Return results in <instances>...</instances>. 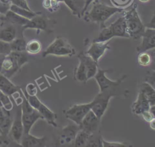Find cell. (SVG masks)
I'll list each match as a JSON object with an SVG mask.
<instances>
[{"instance_id": "cell-40", "label": "cell", "mask_w": 155, "mask_h": 147, "mask_svg": "<svg viewBox=\"0 0 155 147\" xmlns=\"http://www.w3.org/2000/svg\"><path fill=\"white\" fill-rule=\"evenodd\" d=\"M25 93L29 96H35L38 93V90L36 85L30 82L28 83L25 87Z\"/></svg>"}, {"instance_id": "cell-28", "label": "cell", "mask_w": 155, "mask_h": 147, "mask_svg": "<svg viewBox=\"0 0 155 147\" xmlns=\"http://www.w3.org/2000/svg\"><path fill=\"white\" fill-rule=\"evenodd\" d=\"M10 10L28 19H30L36 15L41 13V12H34L32 10H28L25 8H21L12 4H11L10 5Z\"/></svg>"}, {"instance_id": "cell-34", "label": "cell", "mask_w": 155, "mask_h": 147, "mask_svg": "<svg viewBox=\"0 0 155 147\" xmlns=\"http://www.w3.org/2000/svg\"><path fill=\"white\" fill-rule=\"evenodd\" d=\"M137 62L141 66H148L151 64V57L147 51L140 52L137 56Z\"/></svg>"}, {"instance_id": "cell-21", "label": "cell", "mask_w": 155, "mask_h": 147, "mask_svg": "<svg viewBox=\"0 0 155 147\" xmlns=\"http://www.w3.org/2000/svg\"><path fill=\"white\" fill-rule=\"evenodd\" d=\"M12 122L10 111L0 108V130L2 133L8 134Z\"/></svg>"}, {"instance_id": "cell-17", "label": "cell", "mask_w": 155, "mask_h": 147, "mask_svg": "<svg viewBox=\"0 0 155 147\" xmlns=\"http://www.w3.org/2000/svg\"><path fill=\"white\" fill-rule=\"evenodd\" d=\"M78 57V59H81L84 62L87 68V79L88 80L92 77H94V75L97 71V63L90 56L87 54L84 51L79 53Z\"/></svg>"}, {"instance_id": "cell-31", "label": "cell", "mask_w": 155, "mask_h": 147, "mask_svg": "<svg viewBox=\"0 0 155 147\" xmlns=\"http://www.w3.org/2000/svg\"><path fill=\"white\" fill-rule=\"evenodd\" d=\"M42 48L41 42L37 39H31L26 44L25 51L28 54H35L40 52Z\"/></svg>"}, {"instance_id": "cell-29", "label": "cell", "mask_w": 155, "mask_h": 147, "mask_svg": "<svg viewBox=\"0 0 155 147\" xmlns=\"http://www.w3.org/2000/svg\"><path fill=\"white\" fill-rule=\"evenodd\" d=\"M10 54L16 62L17 64L21 68L25 64H26L28 60V53L25 51H11Z\"/></svg>"}, {"instance_id": "cell-9", "label": "cell", "mask_w": 155, "mask_h": 147, "mask_svg": "<svg viewBox=\"0 0 155 147\" xmlns=\"http://www.w3.org/2000/svg\"><path fill=\"white\" fill-rule=\"evenodd\" d=\"M100 121L101 119L90 109L84 116L79 126L80 129L86 131L89 134H92L97 132Z\"/></svg>"}, {"instance_id": "cell-8", "label": "cell", "mask_w": 155, "mask_h": 147, "mask_svg": "<svg viewBox=\"0 0 155 147\" xmlns=\"http://www.w3.org/2000/svg\"><path fill=\"white\" fill-rule=\"evenodd\" d=\"M24 134V127L21 120V108L18 110L14 120L12 122L8 135L13 142L20 145Z\"/></svg>"}, {"instance_id": "cell-24", "label": "cell", "mask_w": 155, "mask_h": 147, "mask_svg": "<svg viewBox=\"0 0 155 147\" xmlns=\"http://www.w3.org/2000/svg\"><path fill=\"white\" fill-rule=\"evenodd\" d=\"M16 36V29L13 25H8L0 30V40L10 42Z\"/></svg>"}, {"instance_id": "cell-35", "label": "cell", "mask_w": 155, "mask_h": 147, "mask_svg": "<svg viewBox=\"0 0 155 147\" xmlns=\"http://www.w3.org/2000/svg\"><path fill=\"white\" fill-rule=\"evenodd\" d=\"M59 2L58 0H43V7L51 12L56 11L59 6Z\"/></svg>"}, {"instance_id": "cell-48", "label": "cell", "mask_w": 155, "mask_h": 147, "mask_svg": "<svg viewBox=\"0 0 155 147\" xmlns=\"http://www.w3.org/2000/svg\"><path fill=\"white\" fill-rule=\"evenodd\" d=\"M82 1H85V0H82Z\"/></svg>"}, {"instance_id": "cell-6", "label": "cell", "mask_w": 155, "mask_h": 147, "mask_svg": "<svg viewBox=\"0 0 155 147\" xmlns=\"http://www.w3.org/2000/svg\"><path fill=\"white\" fill-rule=\"evenodd\" d=\"M90 109V102L83 104H75L66 110L64 114L67 119L79 125L84 116Z\"/></svg>"}, {"instance_id": "cell-11", "label": "cell", "mask_w": 155, "mask_h": 147, "mask_svg": "<svg viewBox=\"0 0 155 147\" xmlns=\"http://www.w3.org/2000/svg\"><path fill=\"white\" fill-rule=\"evenodd\" d=\"M109 42L110 41L106 42H93L85 53L90 56L96 62L98 63V60L103 56L105 51L110 48Z\"/></svg>"}, {"instance_id": "cell-19", "label": "cell", "mask_w": 155, "mask_h": 147, "mask_svg": "<svg viewBox=\"0 0 155 147\" xmlns=\"http://www.w3.org/2000/svg\"><path fill=\"white\" fill-rule=\"evenodd\" d=\"M36 109L41 114L43 119L45 120L49 125L54 127L58 126V124L56 123L58 119L57 114L51 110L42 102L39 103Z\"/></svg>"}, {"instance_id": "cell-10", "label": "cell", "mask_w": 155, "mask_h": 147, "mask_svg": "<svg viewBox=\"0 0 155 147\" xmlns=\"http://www.w3.org/2000/svg\"><path fill=\"white\" fill-rule=\"evenodd\" d=\"M142 42L136 48L137 52L147 51L155 47V29L145 28L142 36Z\"/></svg>"}, {"instance_id": "cell-3", "label": "cell", "mask_w": 155, "mask_h": 147, "mask_svg": "<svg viewBox=\"0 0 155 147\" xmlns=\"http://www.w3.org/2000/svg\"><path fill=\"white\" fill-rule=\"evenodd\" d=\"M76 54L74 48L70 44L68 41L61 36H58L47 47L42 53V56L54 55L58 56L71 57Z\"/></svg>"}, {"instance_id": "cell-27", "label": "cell", "mask_w": 155, "mask_h": 147, "mask_svg": "<svg viewBox=\"0 0 155 147\" xmlns=\"http://www.w3.org/2000/svg\"><path fill=\"white\" fill-rule=\"evenodd\" d=\"M90 135L86 131L80 129L76 134L73 145L76 147H82L85 146L87 142L89 139Z\"/></svg>"}, {"instance_id": "cell-4", "label": "cell", "mask_w": 155, "mask_h": 147, "mask_svg": "<svg viewBox=\"0 0 155 147\" xmlns=\"http://www.w3.org/2000/svg\"><path fill=\"white\" fill-rule=\"evenodd\" d=\"M21 91L23 96V101L21 107V120L24 127V134H27L30 132L36 122L38 119H43V117L36 109L29 104L22 90Z\"/></svg>"}, {"instance_id": "cell-16", "label": "cell", "mask_w": 155, "mask_h": 147, "mask_svg": "<svg viewBox=\"0 0 155 147\" xmlns=\"http://www.w3.org/2000/svg\"><path fill=\"white\" fill-rule=\"evenodd\" d=\"M150 107L151 105L149 101L145 95L139 91L137 99L133 103L131 106V110L133 113L137 116H139L143 112L149 110Z\"/></svg>"}, {"instance_id": "cell-45", "label": "cell", "mask_w": 155, "mask_h": 147, "mask_svg": "<svg viewBox=\"0 0 155 147\" xmlns=\"http://www.w3.org/2000/svg\"><path fill=\"white\" fill-rule=\"evenodd\" d=\"M94 1L96 0H85V3H84V8L82 10V16H83L84 15V13L87 11V8L89 6V5L94 2Z\"/></svg>"}, {"instance_id": "cell-33", "label": "cell", "mask_w": 155, "mask_h": 147, "mask_svg": "<svg viewBox=\"0 0 155 147\" xmlns=\"http://www.w3.org/2000/svg\"><path fill=\"white\" fill-rule=\"evenodd\" d=\"M95 133V132H94ZM94 133L90 134L89 139L87 142L85 146H94L102 147V137L100 135H94Z\"/></svg>"}, {"instance_id": "cell-36", "label": "cell", "mask_w": 155, "mask_h": 147, "mask_svg": "<svg viewBox=\"0 0 155 147\" xmlns=\"http://www.w3.org/2000/svg\"><path fill=\"white\" fill-rule=\"evenodd\" d=\"M11 52L10 43L0 40V55L6 56Z\"/></svg>"}, {"instance_id": "cell-22", "label": "cell", "mask_w": 155, "mask_h": 147, "mask_svg": "<svg viewBox=\"0 0 155 147\" xmlns=\"http://www.w3.org/2000/svg\"><path fill=\"white\" fill-rule=\"evenodd\" d=\"M65 5L71 11L72 13L81 18L82 16V10L84 7L85 1L82 0H63Z\"/></svg>"}, {"instance_id": "cell-20", "label": "cell", "mask_w": 155, "mask_h": 147, "mask_svg": "<svg viewBox=\"0 0 155 147\" xmlns=\"http://www.w3.org/2000/svg\"><path fill=\"white\" fill-rule=\"evenodd\" d=\"M20 87L10 81L8 77L0 73V90L5 94L12 96L14 93L19 91Z\"/></svg>"}, {"instance_id": "cell-7", "label": "cell", "mask_w": 155, "mask_h": 147, "mask_svg": "<svg viewBox=\"0 0 155 147\" xmlns=\"http://www.w3.org/2000/svg\"><path fill=\"white\" fill-rule=\"evenodd\" d=\"M108 71V70H101L98 68L97 73L94 76V79H96L97 83L99 85L100 92L110 89L113 87H118L127 77L126 75H124L117 80H111L105 76V73Z\"/></svg>"}, {"instance_id": "cell-37", "label": "cell", "mask_w": 155, "mask_h": 147, "mask_svg": "<svg viewBox=\"0 0 155 147\" xmlns=\"http://www.w3.org/2000/svg\"><path fill=\"white\" fill-rule=\"evenodd\" d=\"M110 1L114 7L125 9L132 2L133 0H110Z\"/></svg>"}, {"instance_id": "cell-30", "label": "cell", "mask_w": 155, "mask_h": 147, "mask_svg": "<svg viewBox=\"0 0 155 147\" xmlns=\"http://www.w3.org/2000/svg\"><path fill=\"white\" fill-rule=\"evenodd\" d=\"M27 42L24 38H15L10 42L11 51H25Z\"/></svg>"}, {"instance_id": "cell-38", "label": "cell", "mask_w": 155, "mask_h": 147, "mask_svg": "<svg viewBox=\"0 0 155 147\" xmlns=\"http://www.w3.org/2000/svg\"><path fill=\"white\" fill-rule=\"evenodd\" d=\"M131 145L127 143L121 142H110L102 139V146L104 147H127Z\"/></svg>"}, {"instance_id": "cell-32", "label": "cell", "mask_w": 155, "mask_h": 147, "mask_svg": "<svg viewBox=\"0 0 155 147\" xmlns=\"http://www.w3.org/2000/svg\"><path fill=\"white\" fill-rule=\"evenodd\" d=\"M0 108L7 111H11L13 108V103L9 96L0 90Z\"/></svg>"}, {"instance_id": "cell-41", "label": "cell", "mask_w": 155, "mask_h": 147, "mask_svg": "<svg viewBox=\"0 0 155 147\" xmlns=\"http://www.w3.org/2000/svg\"><path fill=\"white\" fill-rule=\"evenodd\" d=\"M11 139L7 134L0 133V147L8 146L10 145Z\"/></svg>"}, {"instance_id": "cell-5", "label": "cell", "mask_w": 155, "mask_h": 147, "mask_svg": "<svg viewBox=\"0 0 155 147\" xmlns=\"http://www.w3.org/2000/svg\"><path fill=\"white\" fill-rule=\"evenodd\" d=\"M113 94L110 91V89L98 93L92 102H91V110L96 116L101 119L104 114L109 103V100Z\"/></svg>"}, {"instance_id": "cell-1", "label": "cell", "mask_w": 155, "mask_h": 147, "mask_svg": "<svg viewBox=\"0 0 155 147\" xmlns=\"http://www.w3.org/2000/svg\"><path fill=\"white\" fill-rule=\"evenodd\" d=\"M93 5L88 12L84 13V19L87 22H95L101 25V28L105 26V22L116 13L122 12L124 8L110 6L103 2L94 1Z\"/></svg>"}, {"instance_id": "cell-25", "label": "cell", "mask_w": 155, "mask_h": 147, "mask_svg": "<svg viewBox=\"0 0 155 147\" xmlns=\"http://www.w3.org/2000/svg\"><path fill=\"white\" fill-rule=\"evenodd\" d=\"M140 91L145 95L149 101L151 106L154 105L155 101V90L154 87L147 82L141 84Z\"/></svg>"}, {"instance_id": "cell-47", "label": "cell", "mask_w": 155, "mask_h": 147, "mask_svg": "<svg viewBox=\"0 0 155 147\" xmlns=\"http://www.w3.org/2000/svg\"><path fill=\"white\" fill-rule=\"evenodd\" d=\"M140 2H148V1H149L150 0H139Z\"/></svg>"}, {"instance_id": "cell-2", "label": "cell", "mask_w": 155, "mask_h": 147, "mask_svg": "<svg viewBox=\"0 0 155 147\" xmlns=\"http://www.w3.org/2000/svg\"><path fill=\"white\" fill-rule=\"evenodd\" d=\"M122 16L125 18L127 30L130 38L134 39L141 38L145 27L137 11V4H134L130 10L125 11Z\"/></svg>"}, {"instance_id": "cell-15", "label": "cell", "mask_w": 155, "mask_h": 147, "mask_svg": "<svg viewBox=\"0 0 155 147\" xmlns=\"http://www.w3.org/2000/svg\"><path fill=\"white\" fill-rule=\"evenodd\" d=\"M113 37H124L130 38L127 33L125 18L123 16L118 18L108 26Z\"/></svg>"}, {"instance_id": "cell-13", "label": "cell", "mask_w": 155, "mask_h": 147, "mask_svg": "<svg viewBox=\"0 0 155 147\" xmlns=\"http://www.w3.org/2000/svg\"><path fill=\"white\" fill-rule=\"evenodd\" d=\"M19 67L16 62L10 54L4 56L1 64L0 73L3 74L6 77L10 78L15 74L19 70Z\"/></svg>"}, {"instance_id": "cell-43", "label": "cell", "mask_w": 155, "mask_h": 147, "mask_svg": "<svg viewBox=\"0 0 155 147\" xmlns=\"http://www.w3.org/2000/svg\"><path fill=\"white\" fill-rule=\"evenodd\" d=\"M146 82L151 85L154 87V70H153L152 71H148V74H147V79Z\"/></svg>"}, {"instance_id": "cell-18", "label": "cell", "mask_w": 155, "mask_h": 147, "mask_svg": "<svg viewBox=\"0 0 155 147\" xmlns=\"http://www.w3.org/2000/svg\"><path fill=\"white\" fill-rule=\"evenodd\" d=\"M47 139L45 137H37L29 133L24 134L20 145L24 147L45 146Z\"/></svg>"}, {"instance_id": "cell-12", "label": "cell", "mask_w": 155, "mask_h": 147, "mask_svg": "<svg viewBox=\"0 0 155 147\" xmlns=\"http://www.w3.org/2000/svg\"><path fill=\"white\" fill-rule=\"evenodd\" d=\"M48 19L45 16L42 15L41 13L29 19L28 22L22 27V31L27 28H32L36 29L38 31L43 30L48 31Z\"/></svg>"}, {"instance_id": "cell-14", "label": "cell", "mask_w": 155, "mask_h": 147, "mask_svg": "<svg viewBox=\"0 0 155 147\" xmlns=\"http://www.w3.org/2000/svg\"><path fill=\"white\" fill-rule=\"evenodd\" d=\"M79 130V126L74 123V124H68L64 127L60 133L59 144L63 145L73 143Z\"/></svg>"}, {"instance_id": "cell-44", "label": "cell", "mask_w": 155, "mask_h": 147, "mask_svg": "<svg viewBox=\"0 0 155 147\" xmlns=\"http://www.w3.org/2000/svg\"><path fill=\"white\" fill-rule=\"evenodd\" d=\"M154 20H155V16H154V14H153V17H152V18L151 19V21L149 23H147L146 25H145V28L155 29L154 28V24H155Z\"/></svg>"}, {"instance_id": "cell-46", "label": "cell", "mask_w": 155, "mask_h": 147, "mask_svg": "<svg viewBox=\"0 0 155 147\" xmlns=\"http://www.w3.org/2000/svg\"><path fill=\"white\" fill-rule=\"evenodd\" d=\"M150 128L153 129V130H154L155 129V126H154V120H152L151 122H150Z\"/></svg>"}, {"instance_id": "cell-42", "label": "cell", "mask_w": 155, "mask_h": 147, "mask_svg": "<svg viewBox=\"0 0 155 147\" xmlns=\"http://www.w3.org/2000/svg\"><path fill=\"white\" fill-rule=\"evenodd\" d=\"M143 119V120L147 122H150L153 120H155L154 117V113L152 112L151 110H148L143 112L140 114Z\"/></svg>"}, {"instance_id": "cell-39", "label": "cell", "mask_w": 155, "mask_h": 147, "mask_svg": "<svg viewBox=\"0 0 155 147\" xmlns=\"http://www.w3.org/2000/svg\"><path fill=\"white\" fill-rule=\"evenodd\" d=\"M10 1L12 5L25 8L28 10H31L28 4L27 0H10Z\"/></svg>"}, {"instance_id": "cell-26", "label": "cell", "mask_w": 155, "mask_h": 147, "mask_svg": "<svg viewBox=\"0 0 155 147\" xmlns=\"http://www.w3.org/2000/svg\"><path fill=\"white\" fill-rule=\"evenodd\" d=\"M4 15L7 21L10 22L11 24H17L22 27L25 25L29 20L25 18L19 16V15L12 11L10 10Z\"/></svg>"}, {"instance_id": "cell-23", "label": "cell", "mask_w": 155, "mask_h": 147, "mask_svg": "<svg viewBox=\"0 0 155 147\" xmlns=\"http://www.w3.org/2000/svg\"><path fill=\"white\" fill-rule=\"evenodd\" d=\"M79 60V63L74 70V79L77 82L85 83L88 80L87 68L82 60Z\"/></svg>"}]
</instances>
